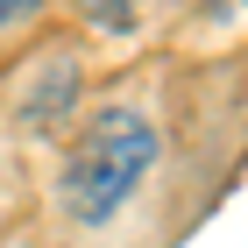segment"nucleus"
Instances as JSON below:
<instances>
[{
    "label": "nucleus",
    "mask_w": 248,
    "mask_h": 248,
    "mask_svg": "<svg viewBox=\"0 0 248 248\" xmlns=\"http://www.w3.org/2000/svg\"><path fill=\"white\" fill-rule=\"evenodd\" d=\"M156 163V128L135 107H107L93 128L71 142L57 170V206L71 213L78 227H99V220H114L128 206V191L142 185V170Z\"/></svg>",
    "instance_id": "nucleus-1"
},
{
    "label": "nucleus",
    "mask_w": 248,
    "mask_h": 248,
    "mask_svg": "<svg viewBox=\"0 0 248 248\" xmlns=\"http://www.w3.org/2000/svg\"><path fill=\"white\" fill-rule=\"evenodd\" d=\"M29 7H43V0H0V29H7V21H21Z\"/></svg>",
    "instance_id": "nucleus-2"
}]
</instances>
